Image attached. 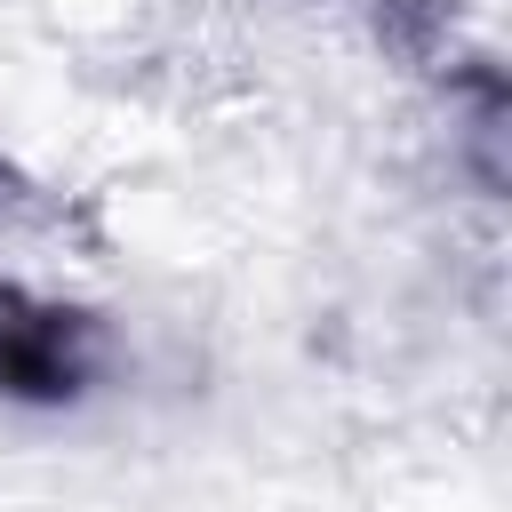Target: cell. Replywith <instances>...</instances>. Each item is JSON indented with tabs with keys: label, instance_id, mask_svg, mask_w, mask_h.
Returning <instances> with one entry per match:
<instances>
[{
	"label": "cell",
	"instance_id": "obj_1",
	"mask_svg": "<svg viewBox=\"0 0 512 512\" xmlns=\"http://www.w3.org/2000/svg\"><path fill=\"white\" fill-rule=\"evenodd\" d=\"M128 376V336L72 288L0 280V400L8 408H80Z\"/></svg>",
	"mask_w": 512,
	"mask_h": 512
},
{
	"label": "cell",
	"instance_id": "obj_2",
	"mask_svg": "<svg viewBox=\"0 0 512 512\" xmlns=\"http://www.w3.org/2000/svg\"><path fill=\"white\" fill-rule=\"evenodd\" d=\"M376 16H384V32H392V48H408L416 64H464V48H456V24H464V0H376Z\"/></svg>",
	"mask_w": 512,
	"mask_h": 512
}]
</instances>
